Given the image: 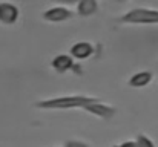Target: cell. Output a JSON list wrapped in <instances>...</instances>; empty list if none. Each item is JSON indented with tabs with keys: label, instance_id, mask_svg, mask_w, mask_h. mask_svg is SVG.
<instances>
[{
	"label": "cell",
	"instance_id": "obj_2",
	"mask_svg": "<svg viewBox=\"0 0 158 147\" xmlns=\"http://www.w3.org/2000/svg\"><path fill=\"white\" fill-rule=\"evenodd\" d=\"M118 22L123 25H132V26H154V25H158V9L137 6L126 11L118 18Z\"/></svg>",
	"mask_w": 158,
	"mask_h": 147
},
{
	"label": "cell",
	"instance_id": "obj_5",
	"mask_svg": "<svg viewBox=\"0 0 158 147\" xmlns=\"http://www.w3.org/2000/svg\"><path fill=\"white\" fill-rule=\"evenodd\" d=\"M20 18V9L11 2H0V23L5 26L15 25Z\"/></svg>",
	"mask_w": 158,
	"mask_h": 147
},
{
	"label": "cell",
	"instance_id": "obj_1",
	"mask_svg": "<svg viewBox=\"0 0 158 147\" xmlns=\"http://www.w3.org/2000/svg\"><path fill=\"white\" fill-rule=\"evenodd\" d=\"M97 97L92 95H83V94H71V95H60V97L42 98L32 106L39 110H83L85 106H88L91 101Z\"/></svg>",
	"mask_w": 158,
	"mask_h": 147
},
{
	"label": "cell",
	"instance_id": "obj_6",
	"mask_svg": "<svg viewBox=\"0 0 158 147\" xmlns=\"http://www.w3.org/2000/svg\"><path fill=\"white\" fill-rule=\"evenodd\" d=\"M95 54V46L91 43V42H86V40H80V42H75L71 49H69V55L77 60V61H83V60H88L91 58L92 55Z\"/></svg>",
	"mask_w": 158,
	"mask_h": 147
},
{
	"label": "cell",
	"instance_id": "obj_9",
	"mask_svg": "<svg viewBox=\"0 0 158 147\" xmlns=\"http://www.w3.org/2000/svg\"><path fill=\"white\" fill-rule=\"evenodd\" d=\"M98 0H78V3L75 5V14L80 17H92L98 12Z\"/></svg>",
	"mask_w": 158,
	"mask_h": 147
},
{
	"label": "cell",
	"instance_id": "obj_7",
	"mask_svg": "<svg viewBox=\"0 0 158 147\" xmlns=\"http://www.w3.org/2000/svg\"><path fill=\"white\" fill-rule=\"evenodd\" d=\"M75 60L69 54H57L51 60V67L57 74H66L74 69Z\"/></svg>",
	"mask_w": 158,
	"mask_h": 147
},
{
	"label": "cell",
	"instance_id": "obj_13",
	"mask_svg": "<svg viewBox=\"0 0 158 147\" xmlns=\"http://www.w3.org/2000/svg\"><path fill=\"white\" fill-rule=\"evenodd\" d=\"M110 147H137V146H135V141L134 140H126V141H123L120 144H114V146H110Z\"/></svg>",
	"mask_w": 158,
	"mask_h": 147
},
{
	"label": "cell",
	"instance_id": "obj_3",
	"mask_svg": "<svg viewBox=\"0 0 158 147\" xmlns=\"http://www.w3.org/2000/svg\"><path fill=\"white\" fill-rule=\"evenodd\" d=\"M83 110L86 113H89V115H92V116H95L98 120H105V121L112 120L115 116V113H117V109L112 104L105 103L102 98H98V97L95 98L94 101H91L88 106H85Z\"/></svg>",
	"mask_w": 158,
	"mask_h": 147
},
{
	"label": "cell",
	"instance_id": "obj_14",
	"mask_svg": "<svg viewBox=\"0 0 158 147\" xmlns=\"http://www.w3.org/2000/svg\"><path fill=\"white\" fill-rule=\"evenodd\" d=\"M114 2H117V3H126V2H129V0H114Z\"/></svg>",
	"mask_w": 158,
	"mask_h": 147
},
{
	"label": "cell",
	"instance_id": "obj_10",
	"mask_svg": "<svg viewBox=\"0 0 158 147\" xmlns=\"http://www.w3.org/2000/svg\"><path fill=\"white\" fill-rule=\"evenodd\" d=\"M134 141H135V146L137 147H157V144L154 143V140L151 137H148L146 133H138Z\"/></svg>",
	"mask_w": 158,
	"mask_h": 147
},
{
	"label": "cell",
	"instance_id": "obj_11",
	"mask_svg": "<svg viewBox=\"0 0 158 147\" xmlns=\"http://www.w3.org/2000/svg\"><path fill=\"white\" fill-rule=\"evenodd\" d=\"M63 147H91V144L83 140H66L63 143Z\"/></svg>",
	"mask_w": 158,
	"mask_h": 147
},
{
	"label": "cell",
	"instance_id": "obj_8",
	"mask_svg": "<svg viewBox=\"0 0 158 147\" xmlns=\"http://www.w3.org/2000/svg\"><path fill=\"white\" fill-rule=\"evenodd\" d=\"M154 80V74L151 71H138L135 74H132L127 80V86L132 89H143L148 88Z\"/></svg>",
	"mask_w": 158,
	"mask_h": 147
},
{
	"label": "cell",
	"instance_id": "obj_12",
	"mask_svg": "<svg viewBox=\"0 0 158 147\" xmlns=\"http://www.w3.org/2000/svg\"><path fill=\"white\" fill-rule=\"evenodd\" d=\"M57 5H63V6H74L78 3V0H52Z\"/></svg>",
	"mask_w": 158,
	"mask_h": 147
},
{
	"label": "cell",
	"instance_id": "obj_4",
	"mask_svg": "<svg viewBox=\"0 0 158 147\" xmlns=\"http://www.w3.org/2000/svg\"><path fill=\"white\" fill-rule=\"evenodd\" d=\"M74 15H75V12L69 6H63V5L51 6L42 12V18L48 23H64V22H69L71 18H74Z\"/></svg>",
	"mask_w": 158,
	"mask_h": 147
}]
</instances>
